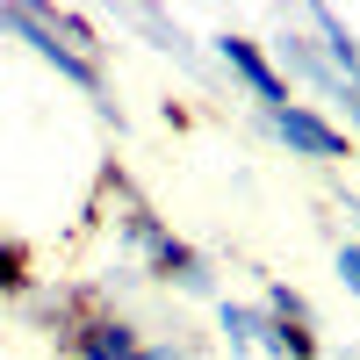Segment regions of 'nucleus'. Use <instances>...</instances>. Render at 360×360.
<instances>
[{
    "mask_svg": "<svg viewBox=\"0 0 360 360\" xmlns=\"http://www.w3.org/2000/svg\"><path fill=\"white\" fill-rule=\"evenodd\" d=\"M0 37H15L29 58H44L65 86H79L101 115H115L108 72H101V44H94V29H86L79 15H65V8H22V0H15V8H0Z\"/></svg>",
    "mask_w": 360,
    "mask_h": 360,
    "instance_id": "f257e3e1",
    "label": "nucleus"
},
{
    "mask_svg": "<svg viewBox=\"0 0 360 360\" xmlns=\"http://www.w3.org/2000/svg\"><path fill=\"white\" fill-rule=\"evenodd\" d=\"M108 195H115V238H123V252L144 266L152 281L180 288V295H217V274H209V259L195 245H180V238L130 195V180H108Z\"/></svg>",
    "mask_w": 360,
    "mask_h": 360,
    "instance_id": "f03ea898",
    "label": "nucleus"
},
{
    "mask_svg": "<svg viewBox=\"0 0 360 360\" xmlns=\"http://www.w3.org/2000/svg\"><path fill=\"white\" fill-rule=\"evenodd\" d=\"M259 123H266V137H274V144H288L295 159H317V166L353 159V137H346L339 123H324L310 101H288V108H274V115H259Z\"/></svg>",
    "mask_w": 360,
    "mask_h": 360,
    "instance_id": "7ed1b4c3",
    "label": "nucleus"
},
{
    "mask_svg": "<svg viewBox=\"0 0 360 360\" xmlns=\"http://www.w3.org/2000/svg\"><path fill=\"white\" fill-rule=\"evenodd\" d=\"M217 58L231 65V79L259 101V115H274V108H288V101H295V86L274 72V58H266L252 37H238V29H231V37H217Z\"/></svg>",
    "mask_w": 360,
    "mask_h": 360,
    "instance_id": "20e7f679",
    "label": "nucleus"
},
{
    "mask_svg": "<svg viewBox=\"0 0 360 360\" xmlns=\"http://www.w3.org/2000/svg\"><path fill=\"white\" fill-rule=\"evenodd\" d=\"M37 288V274H29V252L15 245V238H0V295H29Z\"/></svg>",
    "mask_w": 360,
    "mask_h": 360,
    "instance_id": "39448f33",
    "label": "nucleus"
},
{
    "mask_svg": "<svg viewBox=\"0 0 360 360\" xmlns=\"http://www.w3.org/2000/svg\"><path fill=\"white\" fill-rule=\"evenodd\" d=\"M339 281L360 295V245H339Z\"/></svg>",
    "mask_w": 360,
    "mask_h": 360,
    "instance_id": "423d86ee",
    "label": "nucleus"
}]
</instances>
